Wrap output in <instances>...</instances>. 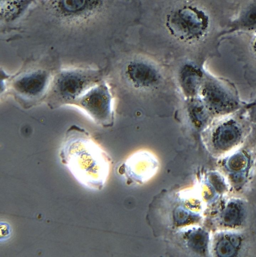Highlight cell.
Returning a JSON list of instances; mask_svg holds the SVG:
<instances>
[{"label":"cell","mask_w":256,"mask_h":257,"mask_svg":"<svg viewBox=\"0 0 256 257\" xmlns=\"http://www.w3.org/2000/svg\"><path fill=\"white\" fill-rule=\"evenodd\" d=\"M59 156L61 163L81 185L99 190L109 171L107 157L90 135L76 125L67 130Z\"/></svg>","instance_id":"obj_1"},{"label":"cell","mask_w":256,"mask_h":257,"mask_svg":"<svg viewBox=\"0 0 256 257\" xmlns=\"http://www.w3.org/2000/svg\"><path fill=\"white\" fill-rule=\"evenodd\" d=\"M98 71L86 68H72L59 71L52 77L45 98L49 107L54 109L75 105L91 87L101 80Z\"/></svg>","instance_id":"obj_2"},{"label":"cell","mask_w":256,"mask_h":257,"mask_svg":"<svg viewBox=\"0 0 256 257\" xmlns=\"http://www.w3.org/2000/svg\"><path fill=\"white\" fill-rule=\"evenodd\" d=\"M4 89L9 90L23 107L28 108L45 100L52 76L42 68H33L10 77L4 74Z\"/></svg>","instance_id":"obj_3"},{"label":"cell","mask_w":256,"mask_h":257,"mask_svg":"<svg viewBox=\"0 0 256 257\" xmlns=\"http://www.w3.org/2000/svg\"><path fill=\"white\" fill-rule=\"evenodd\" d=\"M166 26L170 34L184 42L198 40L207 32L209 19L202 10L193 6H185L167 16Z\"/></svg>","instance_id":"obj_4"},{"label":"cell","mask_w":256,"mask_h":257,"mask_svg":"<svg viewBox=\"0 0 256 257\" xmlns=\"http://www.w3.org/2000/svg\"><path fill=\"white\" fill-rule=\"evenodd\" d=\"M113 102L109 86L101 80L89 89L75 106L83 110L96 123L109 127L114 122Z\"/></svg>","instance_id":"obj_5"},{"label":"cell","mask_w":256,"mask_h":257,"mask_svg":"<svg viewBox=\"0 0 256 257\" xmlns=\"http://www.w3.org/2000/svg\"><path fill=\"white\" fill-rule=\"evenodd\" d=\"M124 75L131 86L140 90H153L160 85L162 79L161 71L156 64L141 59L128 62Z\"/></svg>","instance_id":"obj_6"},{"label":"cell","mask_w":256,"mask_h":257,"mask_svg":"<svg viewBox=\"0 0 256 257\" xmlns=\"http://www.w3.org/2000/svg\"><path fill=\"white\" fill-rule=\"evenodd\" d=\"M200 91L203 101L207 106L221 110L228 106V98L214 84L205 83L201 86Z\"/></svg>","instance_id":"obj_7"},{"label":"cell","mask_w":256,"mask_h":257,"mask_svg":"<svg viewBox=\"0 0 256 257\" xmlns=\"http://www.w3.org/2000/svg\"><path fill=\"white\" fill-rule=\"evenodd\" d=\"M179 74V82L183 91L192 98L199 89V71L192 65L188 64L182 67Z\"/></svg>","instance_id":"obj_8"},{"label":"cell","mask_w":256,"mask_h":257,"mask_svg":"<svg viewBox=\"0 0 256 257\" xmlns=\"http://www.w3.org/2000/svg\"><path fill=\"white\" fill-rule=\"evenodd\" d=\"M238 137L236 128L230 124L221 126L213 134L214 143L220 148H226L233 144Z\"/></svg>","instance_id":"obj_9"},{"label":"cell","mask_w":256,"mask_h":257,"mask_svg":"<svg viewBox=\"0 0 256 257\" xmlns=\"http://www.w3.org/2000/svg\"><path fill=\"white\" fill-rule=\"evenodd\" d=\"M240 29L256 31V4H251L242 12L237 21Z\"/></svg>","instance_id":"obj_10"},{"label":"cell","mask_w":256,"mask_h":257,"mask_svg":"<svg viewBox=\"0 0 256 257\" xmlns=\"http://www.w3.org/2000/svg\"><path fill=\"white\" fill-rule=\"evenodd\" d=\"M239 215L238 208L234 206H230L227 209L224 216V221L228 223H231L234 222Z\"/></svg>","instance_id":"obj_11"},{"label":"cell","mask_w":256,"mask_h":257,"mask_svg":"<svg viewBox=\"0 0 256 257\" xmlns=\"http://www.w3.org/2000/svg\"><path fill=\"white\" fill-rule=\"evenodd\" d=\"M218 253L222 255H229L233 253V249L229 242L227 240L221 241L218 246Z\"/></svg>","instance_id":"obj_12"},{"label":"cell","mask_w":256,"mask_h":257,"mask_svg":"<svg viewBox=\"0 0 256 257\" xmlns=\"http://www.w3.org/2000/svg\"><path fill=\"white\" fill-rule=\"evenodd\" d=\"M245 165L244 158L240 155H236L233 157L229 162V166L233 170H238L241 169Z\"/></svg>","instance_id":"obj_13"},{"label":"cell","mask_w":256,"mask_h":257,"mask_svg":"<svg viewBox=\"0 0 256 257\" xmlns=\"http://www.w3.org/2000/svg\"><path fill=\"white\" fill-rule=\"evenodd\" d=\"M1 239L4 237V240H5L8 238L11 233V230L8 223L4 222L3 224L1 222Z\"/></svg>","instance_id":"obj_14"},{"label":"cell","mask_w":256,"mask_h":257,"mask_svg":"<svg viewBox=\"0 0 256 257\" xmlns=\"http://www.w3.org/2000/svg\"><path fill=\"white\" fill-rule=\"evenodd\" d=\"M253 48L256 52V40H255L254 44H253Z\"/></svg>","instance_id":"obj_15"}]
</instances>
